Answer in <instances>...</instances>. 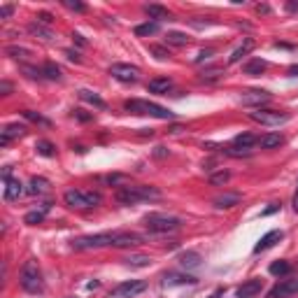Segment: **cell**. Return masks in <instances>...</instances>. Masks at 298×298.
Returning <instances> with one entry per match:
<instances>
[{"label": "cell", "mask_w": 298, "mask_h": 298, "mask_svg": "<svg viewBox=\"0 0 298 298\" xmlns=\"http://www.w3.org/2000/svg\"><path fill=\"white\" fill-rule=\"evenodd\" d=\"M114 198L122 205H135L140 200L161 198V191L156 187H149V184H128V187H119Z\"/></svg>", "instance_id": "6da1fadb"}, {"label": "cell", "mask_w": 298, "mask_h": 298, "mask_svg": "<svg viewBox=\"0 0 298 298\" xmlns=\"http://www.w3.org/2000/svg\"><path fill=\"white\" fill-rule=\"evenodd\" d=\"M63 200H66L68 207H75V210H91L96 205L103 203V196L98 191H86V189H70V191L63 193Z\"/></svg>", "instance_id": "7a4b0ae2"}, {"label": "cell", "mask_w": 298, "mask_h": 298, "mask_svg": "<svg viewBox=\"0 0 298 298\" xmlns=\"http://www.w3.org/2000/svg\"><path fill=\"white\" fill-rule=\"evenodd\" d=\"M19 284H21L23 291L28 293H38L42 291V273L38 268V261H26L21 268V275H19Z\"/></svg>", "instance_id": "3957f363"}, {"label": "cell", "mask_w": 298, "mask_h": 298, "mask_svg": "<svg viewBox=\"0 0 298 298\" xmlns=\"http://www.w3.org/2000/svg\"><path fill=\"white\" fill-rule=\"evenodd\" d=\"M126 107L128 112H133V114H149V116H156V119H172V112L166 110V107H161L156 105V103H149V100H138V98H133V100H126Z\"/></svg>", "instance_id": "277c9868"}, {"label": "cell", "mask_w": 298, "mask_h": 298, "mask_svg": "<svg viewBox=\"0 0 298 298\" xmlns=\"http://www.w3.org/2000/svg\"><path fill=\"white\" fill-rule=\"evenodd\" d=\"M182 221L177 217H170V215H163V212H152V215L144 217V226L149 228L152 233H170V231H177Z\"/></svg>", "instance_id": "5b68a950"}, {"label": "cell", "mask_w": 298, "mask_h": 298, "mask_svg": "<svg viewBox=\"0 0 298 298\" xmlns=\"http://www.w3.org/2000/svg\"><path fill=\"white\" fill-rule=\"evenodd\" d=\"M249 119L256 124H263V126H280V124H287L291 116L287 112H280V110H254L249 112Z\"/></svg>", "instance_id": "8992f818"}, {"label": "cell", "mask_w": 298, "mask_h": 298, "mask_svg": "<svg viewBox=\"0 0 298 298\" xmlns=\"http://www.w3.org/2000/svg\"><path fill=\"white\" fill-rule=\"evenodd\" d=\"M112 237L114 233H98V235H84L72 240L75 249H100V247H112Z\"/></svg>", "instance_id": "52a82bcc"}, {"label": "cell", "mask_w": 298, "mask_h": 298, "mask_svg": "<svg viewBox=\"0 0 298 298\" xmlns=\"http://www.w3.org/2000/svg\"><path fill=\"white\" fill-rule=\"evenodd\" d=\"M110 75L124 84H133L140 79V68L131 66V63H114V66L110 68Z\"/></svg>", "instance_id": "ba28073f"}, {"label": "cell", "mask_w": 298, "mask_h": 298, "mask_svg": "<svg viewBox=\"0 0 298 298\" xmlns=\"http://www.w3.org/2000/svg\"><path fill=\"white\" fill-rule=\"evenodd\" d=\"M144 289H147V284H144L142 280L122 282L119 287H114L110 291V298H133V296H138V293H142Z\"/></svg>", "instance_id": "9c48e42d"}, {"label": "cell", "mask_w": 298, "mask_h": 298, "mask_svg": "<svg viewBox=\"0 0 298 298\" xmlns=\"http://www.w3.org/2000/svg\"><path fill=\"white\" fill-rule=\"evenodd\" d=\"M268 100H271V94L263 91V88H249V91H245V94L240 96V103L247 107H261V105H265Z\"/></svg>", "instance_id": "30bf717a"}, {"label": "cell", "mask_w": 298, "mask_h": 298, "mask_svg": "<svg viewBox=\"0 0 298 298\" xmlns=\"http://www.w3.org/2000/svg\"><path fill=\"white\" fill-rule=\"evenodd\" d=\"M293 293H298V277H293V280H282L280 284H275V287L268 291V298H287V296H293Z\"/></svg>", "instance_id": "8fae6325"}, {"label": "cell", "mask_w": 298, "mask_h": 298, "mask_svg": "<svg viewBox=\"0 0 298 298\" xmlns=\"http://www.w3.org/2000/svg\"><path fill=\"white\" fill-rule=\"evenodd\" d=\"M282 237H284V233L277 231V228H275V231H268V233H265V235L259 240V243L254 245V254H261V252H265V249H271L273 245L280 243Z\"/></svg>", "instance_id": "7c38bea8"}, {"label": "cell", "mask_w": 298, "mask_h": 298, "mask_svg": "<svg viewBox=\"0 0 298 298\" xmlns=\"http://www.w3.org/2000/svg\"><path fill=\"white\" fill-rule=\"evenodd\" d=\"M263 289V280H247L245 284H240L235 291L237 298H254L256 293H261Z\"/></svg>", "instance_id": "4fadbf2b"}, {"label": "cell", "mask_w": 298, "mask_h": 298, "mask_svg": "<svg viewBox=\"0 0 298 298\" xmlns=\"http://www.w3.org/2000/svg\"><path fill=\"white\" fill-rule=\"evenodd\" d=\"M23 135H26V126L23 124H10V126H5V131L0 133V144L5 147L14 138H23Z\"/></svg>", "instance_id": "5bb4252c"}, {"label": "cell", "mask_w": 298, "mask_h": 298, "mask_svg": "<svg viewBox=\"0 0 298 298\" xmlns=\"http://www.w3.org/2000/svg\"><path fill=\"white\" fill-rule=\"evenodd\" d=\"M142 243V237L138 233H114L112 237V247H135Z\"/></svg>", "instance_id": "9a60e30c"}, {"label": "cell", "mask_w": 298, "mask_h": 298, "mask_svg": "<svg viewBox=\"0 0 298 298\" xmlns=\"http://www.w3.org/2000/svg\"><path fill=\"white\" fill-rule=\"evenodd\" d=\"M237 203H240V193H224V196H217L212 200L217 210H228V207H235Z\"/></svg>", "instance_id": "2e32d148"}, {"label": "cell", "mask_w": 298, "mask_h": 298, "mask_svg": "<svg viewBox=\"0 0 298 298\" xmlns=\"http://www.w3.org/2000/svg\"><path fill=\"white\" fill-rule=\"evenodd\" d=\"M23 193V184L19 180H7L5 182V200H19Z\"/></svg>", "instance_id": "e0dca14e"}, {"label": "cell", "mask_w": 298, "mask_h": 298, "mask_svg": "<svg viewBox=\"0 0 298 298\" xmlns=\"http://www.w3.org/2000/svg\"><path fill=\"white\" fill-rule=\"evenodd\" d=\"M252 49H254V40H252V38H247L243 44H240V47H237V49H233V54L228 56V63H237V61H243V56H247Z\"/></svg>", "instance_id": "ac0fdd59"}, {"label": "cell", "mask_w": 298, "mask_h": 298, "mask_svg": "<svg viewBox=\"0 0 298 298\" xmlns=\"http://www.w3.org/2000/svg\"><path fill=\"white\" fill-rule=\"evenodd\" d=\"M49 187H51V184L47 182L44 177H33V180H31V184H28L26 191L31 193V196H42V193L49 191Z\"/></svg>", "instance_id": "d6986e66"}, {"label": "cell", "mask_w": 298, "mask_h": 298, "mask_svg": "<svg viewBox=\"0 0 298 298\" xmlns=\"http://www.w3.org/2000/svg\"><path fill=\"white\" fill-rule=\"evenodd\" d=\"M177 261H180V265H182V268L193 271V268H198V265H200V254H198V252H182Z\"/></svg>", "instance_id": "ffe728a7"}, {"label": "cell", "mask_w": 298, "mask_h": 298, "mask_svg": "<svg viewBox=\"0 0 298 298\" xmlns=\"http://www.w3.org/2000/svg\"><path fill=\"white\" fill-rule=\"evenodd\" d=\"M28 31L35 35V38H40V40H44V42H51L54 40V33H51L49 28L44 26V23H40V21H33L31 26H28Z\"/></svg>", "instance_id": "44dd1931"}, {"label": "cell", "mask_w": 298, "mask_h": 298, "mask_svg": "<svg viewBox=\"0 0 298 298\" xmlns=\"http://www.w3.org/2000/svg\"><path fill=\"white\" fill-rule=\"evenodd\" d=\"M265 70H268V61H263V58H254L245 66V75H252V77H259Z\"/></svg>", "instance_id": "7402d4cb"}, {"label": "cell", "mask_w": 298, "mask_h": 298, "mask_svg": "<svg viewBox=\"0 0 298 298\" xmlns=\"http://www.w3.org/2000/svg\"><path fill=\"white\" fill-rule=\"evenodd\" d=\"M282 142H284V138H282L280 133H265V135L259 138L261 149H275V147H280Z\"/></svg>", "instance_id": "603a6c76"}, {"label": "cell", "mask_w": 298, "mask_h": 298, "mask_svg": "<svg viewBox=\"0 0 298 298\" xmlns=\"http://www.w3.org/2000/svg\"><path fill=\"white\" fill-rule=\"evenodd\" d=\"M147 88L152 94H168L172 88V82L168 77H159V79H152V82L147 84Z\"/></svg>", "instance_id": "cb8c5ba5"}, {"label": "cell", "mask_w": 298, "mask_h": 298, "mask_svg": "<svg viewBox=\"0 0 298 298\" xmlns=\"http://www.w3.org/2000/svg\"><path fill=\"white\" fill-rule=\"evenodd\" d=\"M196 277L191 275H177V273H168V275H163V284H196Z\"/></svg>", "instance_id": "d4e9b609"}, {"label": "cell", "mask_w": 298, "mask_h": 298, "mask_svg": "<svg viewBox=\"0 0 298 298\" xmlns=\"http://www.w3.org/2000/svg\"><path fill=\"white\" fill-rule=\"evenodd\" d=\"M254 142H256V138L252 135V133H240V135L233 138V144H235L237 149H245V152H249Z\"/></svg>", "instance_id": "484cf974"}, {"label": "cell", "mask_w": 298, "mask_h": 298, "mask_svg": "<svg viewBox=\"0 0 298 298\" xmlns=\"http://www.w3.org/2000/svg\"><path fill=\"white\" fill-rule=\"evenodd\" d=\"M51 207V203H44L42 205V210H33V212H28L26 217H23V221L26 224H31V226H35V224H40V221L44 219V215H47V210Z\"/></svg>", "instance_id": "4316f807"}, {"label": "cell", "mask_w": 298, "mask_h": 298, "mask_svg": "<svg viewBox=\"0 0 298 298\" xmlns=\"http://www.w3.org/2000/svg\"><path fill=\"white\" fill-rule=\"evenodd\" d=\"M79 98H82L84 103H91V105H96L98 110H105V100L100 98V96H96L94 91H86V88H82V91H79Z\"/></svg>", "instance_id": "83f0119b"}, {"label": "cell", "mask_w": 298, "mask_h": 298, "mask_svg": "<svg viewBox=\"0 0 298 298\" xmlns=\"http://www.w3.org/2000/svg\"><path fill=\"white\" fill-rule=\"evenodd\" d=\"M5 51H7V56H12V58H14V61H23V63L31 61V56H33L28 49H23V47H7Z\"/></svg>", "instance_id": "f1b7e54d"}, {"label": "cell", "mask_w": 298, "mask_h": 298, "mask_svg": "<svg viewBox=\"0 0 298 298\" xmlns=\"http://www.w3.org/2000/svg\"><path fill=\"white\" fill-rule=\"evenodd\" d=\"M124 261H126V265H131V268H147V265L152 263V259H149L147 254H133Z\"/></svg>", "instance_id": "f546056e"}, {"label": "cell", "mask_w": 298, "mask_h": 298, "mask_svg": "<svg viewBox=\"0 0 298 298\" xmlns=\"http://www.w3.org/2000/svg\"><path fill=\"white\" fill-rule=\"evenodd\" d=\"M156 31H159V21H147V23H140V26L135 28V35H138V38H147V35H154Z\"/></svg>", "instance_id": "4dcf8cb0"}, {"label": "cell", "mask_w": 298, "mask_h": 298, "mask_svg": "<svg viewBox=\"0 0 298 298\" xmlns=\"http://www.w3.org/2000/svg\"><path fill=\"white\" fill-rule=\"evenodd\" d=\"M144 12H147L152 19H170V12L161 5H144Z\"/></svg>", "instance_id": "1f68e13d"}, {"label": "cell", "mask_w": 298, "mask_h": 298, "mask_svg": "<svg viewBox=\"0 0 298 298\" xmlns=\"http://www.w3.org/2000/svg\"><path fill=\"white\" fill-rule=\"evenodd\" d=\"M289 273H291V263H289V261H275V263L271 265V275H275V277L289 275Z\"/></svg>", "instance_id": "d6a6232c"}, {"label": "cell", "mask_w": 298, "mask_h": 298, "mask_svg": "<svg viewBox=\"0 0 298 298\" xmlns=\"http://www.w3.org/2000/svg\"><path fill=\"white\" fill-rule=\"evenodd\" d=\"M35 149H38V154H40V156H47V159L56 156V147L49 142V140H40V142L35 144Z\"/></svg>", "instance_id": "836d02e7"}, {"label": "cell", "mask_w": 298, "mask_h": 298, "mask_svg": "<svg viewBox=\"0 0 298 298\" xmlns=\"http://www.w3.org/2000/svg\"><path fill=\"white\" fill-rule=\"evenodd\" d=\"M42 75L47 79H54V82H58V79H61V68L56 66V63H44V66H42Z\"/></svg>", "instance_id": "e575fe53"}, {"label": "cell", "mask_w": 298, "mask_h": 298, "mask_svg": "<svg viewBox=\"0 0 298 298\" xmlns=\"http://www.w3.org/2000/svg\"><path fill=\"white\" fill-rule=\"evenodd\" d=\"M166 42L175 44V47H184V44H189V38L184 33H180V31H170V33L166 35Z\"/></svg>", "instance_id": "d590c367"}, {"label": "cell", "mask_w": 298, "mask_h": 298, "mask_svg": "<svg viewBox=\"0 0 298 298\" xmlns=\"http://www.w3.org/2000/svg\"><path fill=\"white\" fill-rule=\"evenodd\" d=\"M23 116H26L28 122H33V124H40V126H51V122L47 119V116H42L40 112H33V110H26L23 112Z\"/></svg>", "instance_id": "8d00e7d4"}, {"label": "cell", "mask_w": 298, "mask_h": 298, "mask_svg": "<svg viewBox=\"0 0 298 298\" xmlns=\"http://www.w3.org/2000/svg\"><path fill=\"white\" fill-rule=\"evenodd\" d=\"M228 180H231V172L228 170H219V172H212L210 175V184H215V187H224Z\"/></svg>", "instance_id": "74e56055"}, {"label": "cell", "mask_w": 298, "mask_h": 298, "mask_svg": "<svg viewBox=\"0 0 298 298\" xmlns=\"http://www.w3.org/2000/svg\"><path fill=\"white\" fill-rule=\"evenodd\" d=\"M221 75H224V70L212 68V70H205L203 75H200V79H203V82H217V79H221Z\"/></svg>", "instance_id": "f35d334b"}, {"label": "cell", "mask_w": 298, "mask_h": 298, "mask_svg": "<svg viewBox=\"0 0 298 298\" xmlns=\"http://www.w3.org/2000/svg\"><path fill=\"white\" fill-rule=\"evenodd\" d=\"M63 7H68V10H72V12H84L86 10L84 3H75V0H63Z\"/></svg>", "instance_id": "ab89813d"}, {"label": "cell", "mask_w": 298, "mask_h": 298, "mask_svg": "<svg viewBox=\"0 0 298 298\" xmlns=\"http://www.w3.org/2000/svg\"><path fill=\"white\" fill-rule=\"evenodd\" d=\"M152 54H156V58H161V61H166L168 56H170V51L163 49V47H152Z\"/></svg>", "instance_id": "60d3db41"}, {"label": "cell", "mask_w": 298, "mask_h": 298, "mask_svg": "<svg viewBox=\"0 0 298 298\" xmlns=\"http://www.w3.org/2000/svg\"><path fill=\"white\" fill-rule=\"evenodd\" d=\"M72 116L79 119V122H91V119H94V114H86L84 110H72Z\"/></svg>", "instance_id": "b9f144b4"}, {"label": "cell", "mask_w": 298, "mask_h": 298, "mask_svg": "<svg viewBox=\"0 0 298 298\" xmlns=\"http://www.w3.org/2000/svg\"><path fill=\"white\" fill-rule=\"evenodd\" d=\"M215 56V51L212 49H205V51H200L198 56H196V63H203V61H207V58H212Z\"/></svg>", "instance_id": "7bdbcfd3"}, {"label": "cell", "mask_w": 298, "mask_h": 298, "mask_svg": "<svg viewBox=\"0 0 298 298\" xmlns=\"http://www.w3.org/2000/svg\"><path fill=\"white\" fill-rule=\"evenodd\" d=\"M12 12H14V7H12V5H3V7H0V19H10Z\"/></svg>", "instance_id": "ee69618b"}, {"label": "cell", "mask_w": 298, "mask_h": 298, "mask_svg": "<svg viewBox=\"0 0 298 298\" xmlns=\"http://www.w3.org/2000/svg\"><path fill=\"white\" fill-rule=\"evenodd\" d=\"M38 21L40 23H51V21H54V17H51L49 12H40V14H38Z\"/></svg>", "instance_id": "f6af8a7d"}, {"label": "cell", "mask_w": 298, "mask_h": 298, "mask_svg": "<svg viewBox=\"0 0 298 298\" xmlns=\"http://www.w3.org/2000/svg\"><path fill=\"white\" fill-rule=\"evenodd\" d=\"M103 182H107V184H116V182H124V175H107V177H103Z\"/></svg>", "instance_id": "bcb514c9"}, {"label": "cell", "mask_w": 298, "mask_h": 298, "mask_svg": "<svg viewBox=\"0 0 298 298\" xmlns=\"http://www.w3.org/2000/svg\"><path fill=\"white\" fill-rule=\"evenodd\" d=\"M277 210H280V205H277V203H273V205H271V207H265V210H263V212H261V217L275 215V212H277Z\"/></svg>", "instance_id": "7dc6e473"}, {"label": "cell", "mask_w": 298, "mask_h": 298, "mask_svg": "<svg viewBox=\"0 0 298 298\" xmlns=\"http://www.w3.org/2000/svg\"><path fill=\"white\" fill-rule=\"evenodd\" d=\"M66 56H68V58H70V61H75V63H79V61H82V58H79V54H77V51H72V49H68V51H66Z\"/></svg>", "instance_id": "c3c4849f"}, {"label": "cell", "mask_w": 298, "mask_h": 298, "mask_svg": "<svg viewBox=\"0 0 298 298\" xmlns=\"http://www.w3.org/2000/svg\"><path fill=\"white\" fill-rule=\"evenodd\" d=\"M284 10H287V12H298V3H296V0H289L287 5H284Z\"/></svg>", "instance_id": "681fc988"}, {"label": "cell", "mask_w": 298, "mask_h": 298, "mask_svg": "<svg viewBox=\"0 0 298 298\" xmlns=\"http://www.w3.org/2000/svg\"><path fill=\"white\" fill-rule=\"evenodd\" d=\"M166 154H168V149H166V147H156V149H154V156H156V159H163Z\"/></svg>", "instance_id": "f907efd6"}, {"label": "cell", "mask_w": 298, "mask_h": 298, "mask_svg": "<svg viewBox=\"0 0 298 298\" xmlns=\"http://www.w3.org/2000/svg\"><path fill=\"white\" fill-rule=\"evenodd\" d=\"M0 91H3V96H10L12 84H10V82H3V84H0Z\"/></svg>", "instance_id": "816d5d0a"}, {"label": "cell", "mask_w": 298, "mask_h": 298, "mask_svg": "<svg viewBox=\"0 0 298 298\" xmlns=\"http://www.w3.org/2000/svg\"><path fill=\"white\" fill-rule=\"evenodd\" d=\"M256 14H271V7L268 5H256Z\"/></svg>", "instance_id": "f5cc1de1"}, {"label": "cell", "mask_w": 298, "mask_h": 298, "mask_svg": "<svg viewBox=\"0 0 298 298\" xmlns=\"http://www.w3.org/2000/svg\"><path fill=\"white\" fill-rule=\"evenodd\" d=\"M3 180H5V182H7V180H12V168L10 166L3 168Z\"/></svg>", "instance_id": "db71d44e"}, {"label": "cell", "mask_w": 298, "mask_h": 298, "mask_svg": "<svg viewBox=\"0 0 298 298\" xmlns=\"http://www.w3.org/2000/svg\"><path fill=\"white\" fill-rule=\"evenodd\" d=\"M72 38H75V42H77V44H82V47H86V40H84L79 33H75V35H72Z\"/></svg>", "instance_id": "11a10c76"}, {"label": "cell", "mask_w": 298, "mask_h": 298, "mask_svg": "<svg viewBox=\"0 0 298 298\" xmlns=\"http://www.w3.org/2000/svg\"><path fill=\"white\" fill-rule=\"evenodd\" d=\"M287 75H289V77H298V66H291V68H289Z\"/></svg>", "instance_id": "9f6ffc18"}, {"label": "cell", "mask_w": 298, "mask_h": 298, "mask_svg": "<svg viewBox=\"0 0 298 298\" xmlns=\"http://www.w3.org/2000/svg\"><path fill=\"white\" fill-rule=\"evenodd\" d=\"M293 212H296V215H298V189H296V193H293Z\"/></svg>", "instance_id": "6f0895ef"}, {"label": "cell", "mask_w": 298, "mask_h": 298, "mask_svg": "<svg viewBox=\"0 0 298 298\" xmlns=\"http://www.w3.org/2000/svg\"><path fill=\"white\" fill-rule=\"evenodd\" d=\"M182 131H184L182 126H172V128H170V133H182Z\"/></svg>", "instance_id": "680465c9"}, {"label": "cell", "mask_w": 298, "mask_h": 298, "mask_svg": "<svg viewBox=\"0 0 298 298\" xmlns=\"http://www.w3.org/2000/svg\"><path fill=\"white\" fill-rule=\"evenodd\" d=\"M219 293H221V291H215V293H212L210 298H219Z\"/></svg>", "instance_id": "91938a15"}, {"label": "cell", "mask_w": 298, "mask_h": 298, "mask_svg": "<svg viewBox=\"0 0 298 298\" xmlns=\"http://www.w3.org/2000/svg\"><path fill=\"white\" fill-rule=\"evenodd\" d=\"M68 298H70V296H68Z\"/></svg>", "instance_id": "94428289"}]
</instances>
